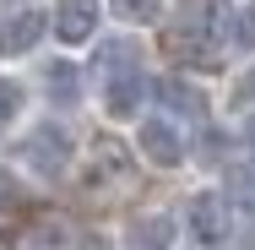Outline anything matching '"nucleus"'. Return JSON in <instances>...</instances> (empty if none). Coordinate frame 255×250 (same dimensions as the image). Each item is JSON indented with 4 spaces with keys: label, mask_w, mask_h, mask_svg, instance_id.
<instances>
[{
    "label": "nucleus",
    "mask_w": 255,
    "mask_h": 250,
    "mask_svg": "<svg viewBox=\"0 0 255 250\" xmlns=\"http://www.w3.org/2000/svg\"><path fill=\"white\" fill-rule=\"evenodd\" d=\"M44 11H33V5H22V11H11L5 22H0V60H11V54H27L38 49V38H44Z\"/></svg>",
    "instance_id": "obj_4"
},
{
    "label": "nucleus",
    "mask_w": 255,
    "mask_h": 250,
    "mask_svg": "<svg viewBox=\"0 0 255 250\" xmlns=\"http://www.w3.org/2000/svg\"><path fill=\"white\" fill-rule=\"evenodd\" d=\"M250 93H255V76H245V82H239V103L250 98Z\"/></svg>",
    "instance_id": "obj_14"
},
{
    "label": "nucleus",
    "mask_w": 255,
    "mask_h": 250,
    "mask_svg": "<svg viewBox=\"0 0 255 250\" xmlns=\"http://www.w3.org/2000/svg\"><path fill=\"white\" fill-rule=\"evenodd\" d=\"M239 44H255V5L239 16Z\"/></svg>",
    "instance_id": "obj_13"
},
{
    "label": "nucleus",
    "mask_w": 255,
    "mask_h": 250,
    "mask_svg": "<svg viewBox=\"0 0 255 250\" xmlns=\"http://www.w3.org/2000/svg\"><path fill=\"white\" fill-rule=\"evenodd\" d=\"M109 11L125 27H152L157 16H163V0H109Z\"/></svg>",
    "instance_id": "obj_11"
},
{
    "label": "nucleus",
    "mask_w": 255,
    "mask_h": 250,
    "mask_svg": "<svg viewBox=\"0 0 255 250\" xmlns=\"http://www.w3.org/2000/svg\"><path fill=\"white\" fill-rule=\"evenodd\" d=\"M125 180V152L114 142H93V158H87V185H120Z\"/></svg>",
    "instance_id": "obj_8"
},
{
    "label": "nucleus",
    "mask_w": 255,
    "mask_h": 250,
    "mask_svg": "<svg viewBox=\"0 0 255 250\" xmlns=\"http://www.w3.org/2000/svg\"><path fill=\"white\" fill-rule=\"evenodd\" d=\"M245 136H250V147H255V114H250V120H245Z\"/></svg>",
    "instance_id": "obj_15"
},
{
    "label": "nucleus",
    "mask_w": 255,
    "mask_h": 250,
    "mask_svg": "<svg viewBox=\"0 0 255 250\" xmlns=\"http://www.w3.org/2000/svg\"><path fill=\"white\" fill-rule=\"evenodd\" d=\"M22 158H27V169H33L38 180H60V174L71 169V158H76V142H71V131H65V125L44 120V125L22 142Z\"/></svg>",
    "instance_id": "obj_1"
},
{
    "label": "nucleus",
    "mask_w": 255,
    "mask_h": 250,
    "mask_svg": "<svg viewBox=\"0 0 255 250\" xmlns=\"http://www.w3.org/2000/svg\"><path fill=\"white\" fill-rule=\"evenodd\" d=\"M22 114V82H11V76H0V131L11 125Z\"/></svg>",
    "instance_id": "obj_12"
},
{
    "label": "nucleus",
    "mask_w": 255,
    "mask_h": 250,
    "mask_svg": "<svg viewBox=\"0 0 255 250\" xmlns=\"http://www.w3.org/2000/svg\"><path fill=\"white\" fill-rule=\"evenodd\" d=\"M157 98L168 103L174 114H190V120L206 114V93L196 87V82H185V76H163V82H157Z\"/></svg>",
    "instance_id": "obj_7"
},
{
    "label": "nucleus",
    "mask_w": 255,
    "mask_h": 250,
    "mask_svg": "<svg viewBox=\"0 0 255 250\" xmlns=\"http://www.w3.org/2000/svg\"><path fill=\"white\" fill-rule=\"evenodd\" d=\"M190 234H196V245L201 250H223L228 245V201L201 191V196H190Z\"/></svg>",
    "instance_id": "obj_2"
},
{
    "label": "nucleus",
    "mask_w": 255,
    "mask_h": 250,
    "mask_svg": "<svg viewBox=\"0 0 255 250\" xmlns=\"http://www.w3.org/2000/svg\"><path fill=\"white\" fill-rule=\"evenodd\" d=\"M44 87H49L54 103H76L82 98V71H76L71 60H49V65H44Z\"/></svg>",
    "instance_id": "obj_10"
},
{
    "label": "nucleus",
    "mask_w": 255,
    "mask_h": 250,
    "mask_svg": "<svg viewBox=\"0 0 255 250\" xmlns=\"http://www.w3.org/2000/svg\"><path fill=\"white\" fill-rule=\"evenodd\" d=\"M223 201H234V207L255 212V158L228 163V174H223Z\"/></svg>",
    "instance_id": "obj_9"
},
{
    "label": "nucleus",
    "mask_w": 255,
    "mask_h": 250,
    "mask_svg": "<svg viewBox=\"0 0 255 250\" xmlns=\"http://www.w3.org/2000/svg\"><path fill=\"white\" fill-rule=\"evenodd\" d=\"M136 147H141V158H147V163H157V169L185 163V136H179L168 120H147V125L136 131Z\"/></svg>",
    "instance_id": "obj_3"
},
{
    "label": "nucleus",
    "mask_w": 255,
    "mask_h": 250,
    "mask_svg": "<svg viewBox=\"0 0 255 250\" xmlns=\"http://www.w3.org/2000/svg\"><path fill=\"white\" fill-rule=\"evenodd\" d=\"M174 234H179V223H174L168 212H141V218L130 223V245L136 250H168Z\"/></svg>",
    "instance_id": "obj_6"
},
{
    "label": "nucleus",
    "mask_w": 255,
    "mask_h": 250,
    "mask_svg": "<svg viewBox=\"0 0 255 250\" xmlns=\"http://www.w3.org/2000/svg\"><path fill=\"white\" fill-rule=\"evenodd\" d=\"M54 33L60 44H87L98 33V0H54Z\"/></svg>",
    "instance_id": "obj_5"
}]
</instances>
